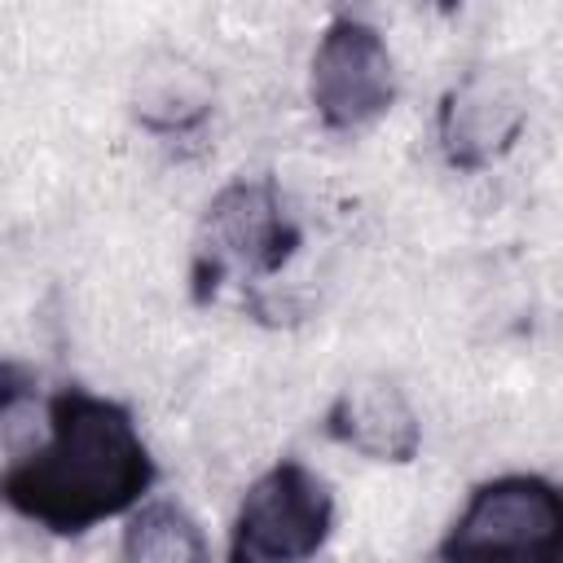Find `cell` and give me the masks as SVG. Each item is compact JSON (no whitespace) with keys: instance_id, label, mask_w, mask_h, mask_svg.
Wrapping results in <instances>:
<instances>
[{"instance_id":"1","label":"cell","mask_w":563,"mask_h":563,"mask_svg":"<svg viewBox=\"0 0 563 563\" xmlns=\"http://www.w3.org/2000/svg\"><path fill=\"white\" fill-rule=\"evenodd\" d=\"M154 475V457L119 400L62 387L48 400L44 444L9 457L0 493L22 519L79 537L101 519L128 515Z\"/></svg>"},{"instance_id":"2","label":"cell","mask_w":563,"mask_h":563,"mask_svg":"<svg viewBox=\"0 0 563 563\" xmlns=\"http://www.w3.org/2000/svg\"><path fill=\"white\" fill-rule=\"evenodd\" d=\"M299 229L282 211L277 185L268 176L260 180H233L224 185L202 224L194 246V299L207 303L233 273L242 277H273L295 255Z\"/></svg>"},{"instance_id":"3","label":"cell","mask_w":563,"mask_h":563,"mask_svg":"<svg viewBox=\"0 0 563 563\" xmlns=\"http://www.w3.org/2000/svg\"><path fill=\"white\" fill-rule=\"evenodd\" d=\"M440 559L563 563V488L541 475H497L479 484L440 541Z\"/></svg>"},{"instance_id":"4","label":"cell","mask_w":563,"mask_h":563,"mask_svg":"<svg viewBox=\"0 0 563 563\" xmlns=\"http://www.w3.org/2000/svg\"><path fill=\"white\" fill-rule=\"evenodd\" d=\"M334 528V497L321 475H312L303 462H277L264 471L238 510L233 523V563H290L308 559L325 545Z\"/></svg>"},{"instance_id":"5","label":"cell","mask_w":563,"mask_h":563,"mask_svg":"<svg viewBox=\"0 0 563 563\" xmlns=\"http://www.w3.org/2000/svg\"><path fill=\"white\" fill-rule=\"evenodd\" d=\"M308 97L317 119L334 132H352L387 114L396 101V70L383 35L369 22L334 18L317 40Z\"/></svg>"},{"instance_id":"6","label":"cell","mask_w":563,"mask_h":563,"mask_svg":"<svg viewBox=\"0 0 563 563\" xmlns=\"http://www.w3.org/2000/svg\"><path fill=\"white\" fill-rule=\"evenodd\" d=\"M523 123H528V106L515 92V84L475 70L457 88H449L440 106V150L449 167L479 172L519 141Z\"/></svg>"},{"instance_id":"7","label":"cell","mask_w":563,"mask_h":563,"mask_svg":"<svg viewBox=\"0 0 563 563\" xmlns=\"http://www.w3.org/2000/svg\"><path fill=\"white\" fill-rule=\"evenodd\" d=\"M325 431H330V440L356 449L361 457L396 462V466L413 462L418 444H422V427H418L409 400L387 378L347 383L325 413Z\"/></svg>"},{"instance_id":"8","label":"cell","mask_w":563,"mask_h":563,"mask_svg":"<svg viewBox=\"0 0 563 563\" xmlns=\"http://www.w3.org/2000/svg\"><path fill=\"white\" fill-rule=\"evenodd\" d=\"M123 559L132 563H202L207 541L176 501H145L123 528Z\"/></svg>"},{"instance_id":"9","label":"cell","mask_w":563,"mask_h":563,"mask_svg":"<svg viewBox=\"0 0 563 563\" xmlns=\"http://www.w3.org/2000/svg\"><path fill=\"white\" fill-rule=\"evenodd\" d=\"M413 4H418V9H435V13H453L462 0H413Z\"/></svg>"}]
</instances>
